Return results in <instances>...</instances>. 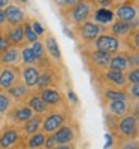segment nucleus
<instances>
[{
  "instance_id": "32",
  "label": "nucleus",
  "mask_w": 139,
  "mask_h": 149,
  "mask_svg": "<svg viewBox=\"0 0 139 149\" xmlns=\"http://www.w3.org/2000/svg\"><path fill=\"white\" fill-rule=\"evenodd\" d=\"M14 106V102L11 100V97L6 94V91H0V116L8 115L11 107Z\"/></svg>"
},
{
  "instance_id": "17",
  "label": "nucleus",
  "mask_w": 139,
  "mask_h": 149,
  "mask_svg": "<svg viewBox=\"0 0 139 149\" xmlns=\"http://www.w3.org/2000/svg\"><path fill=\"white\" fill-rule=\"evenodd\" d=\"M41 67L37 64H27L21 67V81L29 90H36L37 81H39Z\"/></svg>"
},
{
  "instance_id": "43",
  "label": "nucleus",
  "mask_w": 139,
  "mask_h": 149,
  "mask_svg": "<svg viewBox=\"0 0 139 149\" xmlns=\"http://www.w3.org/2000/svg\"><path fill=\"white\" fill-rule=\"evenodd\" d=\"M51 149H73V145H55Z\"/></svg>"
},
{
  "instance_id": "21",
  "label": "nucleus",
  "mask_w": 139,
  "mask_h": 149,
  "mask_svg": "<svg viewBox=\"0 0 139 149\" xmlns=\"http://www.w3.org/2000/svg\"><path fill=\"white\" fill-rule=\"evenodd\" d=\"M18 143H20V130L17 125H9L0 134V149L17 148Z\"/></svg>"
},
{
  "instance_id": "18",
  "label": "nucleus",
  "mask_w": 139,
  "mask_h": 149,
  "mask_svg": "<svg viewBox=\"0 0 139 149\" xmlns=\"http://www.w3.org/2000/svg\"><path fill=\"white\" fill-rule=\"evenodd\" d=\"M3 34L6 37V40L9 42V45L12 46H21L26 43L24 40V29H22V24H17V26H6L3 27Z\"/></svg>"
},
{
  "instance_id": "9",
  "label": "nucleus",
  "mask_w": 139,
  "mask_h": 149,
  "mask_svg": "<svg viewBox=\"0 0 139 149\" xmlns=\"http://www.w3.org/2000/svg\"><path fill=\"white\" fill-rule=\"evenodd\" d=\"M41 39H42V43H44V48H45V52H46L48 60L51 61V63H54L55 66L60 67L63 64V55H61L60 45L57 42V37L51 31H45Z\"/></svg>"
},
{
  "instance_id": "37",
  "label": "nucleus",
  "mask_w": 139,
  "mask_h": 149,
  "mask_svg": "<svg viewBox=\"0 0 139 149\" xmlns=\"http://www.w3.org/2000/svg\"><path fill=\"white\" fill-rule=\"evenodd\" d=\"M51 2L60 9V12L61 10H66V9H69V8H72L75 3H78L79 0H51Z\"/></svg>"
},
{
  "instance_id": "2",
  "label": "nucleus",
  "mask_w": 139,
  "mask_h": 149,
  "mask_svg": "<svg viewBox=\"0 0 139 149\" xmlns=\"http://www.w3.org/2000/svg\"><path fill=\"white\" fill-rule=\"evenodd\" d=\"M115 133L118 140H129V139H138L139 134V118L133 113H127L117 119L115 127L112 130Z\"/></svg>"
},
{
  "instance_id": "4",
  "label": "nucleus",
  "mask_w": 139,
  "mask_h": 149,
  "mask_svg": "<svg viewBox=\"0 0 139 149\" xmlns=\"http://www.w3.org/2000/svg\"><path fill=\"white\" fill-rule=\"evenodd\" d=\"M69 119V113L66 110H63L60 107L48 110L42 118V125H41V131L45 134H53L54 131H57L63 124H66Z\"/></svg>"
},
{
  "instance_id": "44",
  "label": "nucleus",
  "mask_w": 139,
  "mask_h": 149,
  "mask_svg": "<svg viewBox=\"0 0 139 149\" xmlns=\"http://www.w3.org/2000/svg\"><path fill=\"white\" fill-rule=\"evenodd\" d=\"M11 2H12V0H0V9H5Z\"/></svg>"
},
{
  "instance_id": "27",
  "label": "nucleus",
  "mask_w": 139,
  "mask_h": 149,
  "mask_svg": "<svg viewBox=\"0 0 139 149\" xmlns=\"http://www.w3.org/2000/svg\"><path fill=\"white\" fill-rule=\"evenodd\" d=\"M100 97L102 102L108 100H130L129 95L126 94L124 88H109V86H103L100 90Z\"/></svg>"
},
{
  "instance_id": "7",
  "label": "nucleus",
  "mask_w": 139,
  "mask_h": 149,
  "mask_svg": "<svg viewBox=\"0 0 139 149\" xmlns=\"http://www.w3.org/2000/svg\"><path fill=\"white\" fill-rule=\"evenodd\" d=\"M90 45L94 49H100V51H105V52H109V54H115V52L124 51L123 40H120L118 37H115V36L109 34L105 30L100 33Z\"/></svg>"
},
{
  "instance_id": "6",
  "label": "nucleus",
  "mask_w": 139,
  "mask_h": 149,
  "mask_svg": "<svg viewBox=\"0 0 139 149\" xmlns=\"http://www.w3.org/2000/svg\"><path fill=\"white\" fill-rule=\"evenodd\" d=\"M111 55L112 54L100 51V49H94V48H90V49H85L84 51V57H85L87 64H88V67H90L91 70L96 72V76L108 69Z\"/></svg>"
},
{
  "instance_id": "31",
  "label": "nucleus",
  "mask_w": 139,
  "mask_h": 149,
  "mask_svg": "<svg viewBox=\"0 0 139 149\" xmlns=\"http://www.w3.org/2000/svg\"><path fill=\"white\" fill-rule=\"evenodd\" d=\"M123 43H124L126 48H127L126 51H136V52H139V31H138V29L132 30V33L123 40Z\"/></svg>"
},
{
  "instance_id": "47",
  "label": "nucleus",
  "mask_w": 139,
  "mask_h": 149,
  "mask_svg": "<svg viewBox=\"0 0 139 149\" xmlns=\"http://www.w3.org/2000/svg\"><path fill=\"white\" fill-rule=\"evenodd\" d=\"M0 69H2V64H0Z\"/></svg>"
},
{
  "instance_id": "26",
  "label": "nucleus",
  "mask_w": 139,
  "mask_h": 149,
  "mask_svg": "<svg viewBox=\"0 0 139 149\" xmlns=\"http://www.w3.org/2000/svg\"><path fill=\"white\" fill-rule=\"evenodd\" d=\"M42 118H44V115H37V113H34L29 121H26V122H24L22 125H20L18 128H20L21 133L27 137V136H30V134H34L36 131H41Z\"/></svg>"
},
{
  "instance_id": "3",
  "label": "nucleus",
  "mask_w": 139,
  "mask_h": 149,
  "mask_svg": "<svg viewBox=\"0 0 139 149\" xmlns=\"http://www.w3.org/2000/svg\"><path fill=\"white\" fill-rule=\"evenodd\" d=\"M114 18L118 21H124L132 24L138 29L139 26V10H138V0H124L121 3H117L112 8Z\"/></svg>"
},
{
  "instance_id": "1",
  "label": "nucleus",
  "mask_w": 139,
  "mask_h": 149,
  "mask_svg": "<svg viewBox=\"0 0 139 149\" xmlns=\"http://www.w3.org/2000/svg\"><path fill=\"white\" fill-rule=\"evenodd\" d=\"M93 9H94L93 0H79V2L75 3L72 8H69L66 10H61L60 14H61L63 19L66 21V24H69L73 29V27L79 26L81 22L90 19Z\"/></svg>"
},
{
  "instance_id": "48",
  "label": "nucleus",
  "mask_w": 139,
  "mask_h": 149,
  "mask_svg": "<svg viewBox=\"0 0 139 149\" xmlns=\"http://www.w3.org/2000/svg\"><path fill=\"white\" fill-rule=\"evenodd\" d=\"M0 91H2V90H0Z\"/></svg>"
},
{
  "instance_id": "5",
  "label": "nucleus",
  "mask_w": 139,
  "mask_h": 149,
  "mask_svg": "<svg viewBox=\"0 0 139 149\" xmlns=\"http://www.w3.org/2000/svg\"><path fill=\"white\" fill-rule=\"evenodd\" d=\"M41 74H39V81H37L36 85V91L37 90H42V88H48V86H55L58 88L60 85V79L61 76H58V66H55L51 61H46V63L41 64Z\"/></svg>"
},
{
  "instance_id": "16",
  "label": "nucleus",
  "mask_w": 139,
  "mask_h": 149,
  "mask_svg": "<svg viewBox=\"0 0 139 149\" xmlns=\"http://www.w3.org/2000/svg\"><path fill=\"white\" fill-rule=\"evenodd\" d=\"M39 95L42 97V100L49 106V109H55L65 104V97H63V93L55 88V86H48V88H42L37 90Z\"/></svg>"
},
{
  "instance_id": "38",
  "label": "nucleus",
  "mask_w": 139,
  "mask_h": 149,
  "mask_svg": "<svg viewBox=\"0 0 139 149\" xmlns=\"http://www.w3.org/2000/svg\"><path fill=\"white\" fill-rule=\"evenodd\" d=\"M126 81H127V84L139 82V67L138 69H129L126 72Z\"/></svg>"
},
{
  "instance_id": "29",
  "label": "nucleus",
  "mask_w": 139,
  "mask_h": 149,
  "mask_svg": "<svg viewBox=\"0 0 139 149\" xmlns=\"http://www.w3.org/2000/svg\"><path fill=\"white\" fill-rule=\"evenodd\" d=\"M30 48H32V51L36 57V64L37 66H41L44 63H46L48 61V57H46V52H45V48H44V43H42V39H37L36 42L33 43H29Z\"/></svg>"
},
{
  "instance_id": "10",
  "label": "nucleus",
  "mask_w": 139,
  "mask_h": 149,
  "mask_svg": "<svg viewBox=\"0 0 139 149\" xmlns=\"http://www.w3.org/2000/svg\"><path fill=\"white\" fill-rule=\"evenodd\" d=\"M5 15H6V24L9 26H17V24H24L26 21H29V14L26 8L21 3L12 2L5 8Z\"/></svg>"
},
{
  "instance_id": "8",
  "label": "nucleus",
  "mask_w": 139,
  "mask_h": 149,
  "mask_svg": "<svg viewBox=\"0 0 139 149\" xmlns=\"http://www.w3.org/2000/svg\"><path fill=\"white\" fill-rule=\"evenodd\" d=\"M103 30H105V29H103L102 26H99V24H96V22L91 21V19H87V21L81 22L79 26L73 27L75 37H78V40L82 42L84 45H90Z\"/></svg>"
},
{
  "instance_id": "14",
  "label": "nucleus",
  "mask_w": 139,
  "mask_h": 149,
  "mask_svg": "<svg viewBox=\"0 0 139 149\" xmlns=\"http://www.w3.org/2000/svg\"><path fill=\"white\" fill-rule=\"evenodd\" d=\"M9 113V119L12 121V125H22L26 121H29L34 113L33 110L26 104V103H14V106L11 107V110L8 112Z\"/></svg>"
},
{
  "instance_id": "22",
  "label": "nucleus",
  "mask_w": 139,
  "mask_h": 149,
  "mask_svg": "<svg viewBox=\"0 0 139 149\" xmlns=\"http://www.w3.org/2000/svg\"><path fill=\"white\" fill-rule=\"evenodd\" d=\"M32 90H29L26 85L22 84V81L20 79L17 84H14L11 88L6 90V94L11 97V100L14 103H26L27 97L30 95Z\"/></svg>"
},
{
  "instance_id": "24",
  "label": "nucleus",
  "mask_w": 139,
  "mask_h": 149,
  "mask_svg": "<svg viewBox=\"0 0 139 149\" xmlns=\"http://www.w3.org/2000/svg\"><path fill=\"white\" fill-rule=\"evenodd\" d=\"M26 104L33 110V113H37V115H45L48 110H51L49 109V106L42 100V97L39 95V93H30V95L27 97V100H26Z\"/></svg>"
},
{
  "instance_id": "13",
  "label": "nucleus",
  "mask_w": 139,
  "mask_h": 149,
  "mask_svg": "<svg viewBox=\"0 0 139 149\" xmlns=\"http://www.w3.org/2000/svg\"><path fill=\"white\" fill-rule=\"evenodd\" d=\"M105 110L111 118H121L132 112V100H108L103 102Z\"/></svg>"
},
{
  "instance_id": "30",
  "label": "nucleus",
  "mask_w": 139,
  "mask_h": 149,
  "mask_svg": "<svg viewBox=\"0 0 139 149\" xmlns=\"http://www.w3.org/2000/svg\"><path fill=\"white\" fill-rule=\"evenodd\" d=\"M20 63L22 66L36 64V57H34V54H33L29 43H24V45L20 46Z\"/></svg>"
},
{
  "instance_id": "35",
  "label": "nucleus",
  "mask_w": 139,
  "mask_h": 149,
  "mask_svg": "<svg viewBox=\"0 0 139 149\" xmlns=\"http://www.w3.org/2000/svg\"><path fill=\"white\" fill-rule=\"evenodd\" d=\"M115 149H139L138 139H129V140H118Z\"/></svg>"
},
{
  "instance_id": "41",
  "label": "nucleus",
  "mask_w": 139,
  "mask_h": 149,
  "mask_svg": "<svg viewBox=\"0 0 139 149\" xmlns=\"http://www.w3.org/2000/svg\"><path fill=\"white\" fill-rule=\"evenodd\" d=\"M67 97H69V100H70V102H73L75 104H77V103L79 102V100H78V97H77V94H75L72 90H69V91H67Z\"/></svg>"
},
{
  "instance_id": "15",
  "label": "nucleus",
  "mask_w": 139,
  "mask_h": 149,
  "mask_svg": "<svg viewBox=\"0 0 139 149\" xmlns=\"http://www.w3.org/2000/svg\"><path fill=\"white\" fill-rule=\"evenodd\" d=\"M53 137L57 145H73L77 140V127L70 122H66L53 133Z\"/></svg>"
},
{
  "instance_id": "23",
  "label": "nucleus",
  "mask_w": 139,
  "mask_h": 149,
  "mask_svg": "<svg viewBox=\"0 0 139 149\" xmlns=\"http://www.w3.org/2000/svg\"><path fill=\"white\" fill-rule=\"evenodd\" d=\"M0 64L2 66H20V46L9 45L3 52H0Z\"/></svg>"
},
{
  "instance_id": "40",
  "label": "nucleus",
  "mask_w": 139,
  "mask_h": 149,
  "mask_svg": "<svg viewBox=\"0 0 139 149\" xmlns=\"http://www.w3.org/2000/svg\"><path fill=\"white\" fill-rule=\"evenodd\" d=\"M8 46H9V42L6 40L5 34H0V52H3Z\"/></svg>"
},
{
  "instance_id": "45",
  "label": "nucleus",
  "mask_w": 139,
  "mask_h": 149,
  "mask_svg": "<svg viewBox=\"0 0 139 149\" xmlns=\"http://www.w3.org/2000/svg\"><path fill=\"white\" fill-rule=\"evenodd\" d=\"M6 149H17V148H6Z\"/></svg>"
},
{
  "instance_id": "39",
  "label": "nucleus",
  "mask_w": 139,
  "mask_h": 149,
  "mask_svg": "<svg viewBox=\"0 0 139 149\" xmlns=\"http://www.w3.org/2000/svg\"><path fill=\"white\" fill-rule=\"evenodd\" d=\"M30 26H32V29L34 30V33L39 36V37H42L44 36V33H45V29H44V26L37 21V19H32L30 21Z\"/></svg>"
},
{
  "instance_id": "36",
  "label": "nucleus",
  "mask_w": 139,
  "mask_h": 149,
  "mask_svg": "<svg viewBox=\"0 0 139 149\" xmlns=\"http://www.w3.org/2000/svg\"><path fill=\"white\" fill-rule=\"evenodd\" d=\"M126 55H127L129 67L130 69H138L139 67V52H136V51H126Z\"/></svg>"
},
{
  "instance_id": "34",
  "label": "nucleus",
  "mask_w": 139,
  "mask_h": 149,
  "mask_svg": "<svg viewBox=\"0 0 139 149\" xmlns=\"http://www.w3.org/2000/svg\"><path fill=\"white\" fill-rule=\"evenodd\" d=\"M124 91H126V94L129 95L130 100H138V98H139V82L127 84L124 86Z\"/></svg>"
},
{
  "instance_id": "46",
  "label": "nucleus",
  "mask_w": 139,
  "mask_h": 149,
  "mask_svg": "<svg viewBox=\"0 0 139 149\" xmlns=\"http://www.w3.org/2000/svg\"><path fill=\"white\" fill-rule=\"evenodd\" d=\"M21 2H24V3H26V2H27V0H21Z\"/></svg>"
},
{
  "instance_id": "33",
  "label": "nucleus",
  "mask_w": 139,
  "mask_h": 149,
  "mask_svg": "<svg viewBox=\"0 0 139 149\" xmlns=\"http://www.w3.org/2000/svg\"><path fill=\"white\" fill-rule=\"evenodd\" d=\"M22 29H24V40H26V43H33V42H36L37 39H41V37L34 33V30L32 29L30 21L24 22V24H22Z\"/></svg>"
},
{
  "instance_id": "19",
  "label": "nucleus",
  "mask_w": 139,
  "mask_h": 149,
  "mask_svg": "<svg viewBox=\"0 0 139 149\" xmlns=\"http://www.w3.org/2000/svg\"><path fill=\"white\" fill-rule=\"evenodd\" d=\"M105 29H106V31H108L109 34L118 37L120 40H124L126 37H127V36L132 33V30H135L136 27H133L132 24H129V22L114 19V21L109 24V26H108V27H105Z\"/></svg>"
},
{
  "instance_id": "11",
  "label": "nucleus",
  "mask_w": 139,
  "mask_h": 149,
  "mask_svg": "<svg viewBox=\"0 0 139 149\" xmlns=\"http://www.w3.org/2000/svg\"><path fill=\"white\" fill-rule=\"evenodd\" d=\"M97 78L100 79V82H102L103 86H109V88H124V86L127 85L126 73L118 72V70L106 69L100 74H97Z\"/></svg>"
},
{
  "instance_id": "20",
  "label": "nucleus",
  "mask_w": 139,
  "mask_h": 149,
  "mask_svg": "<svg viewBox=\"0 0 139 149\" xmlns=\"http://www.w3.org/2000/svg\"><path fill=\"white\" fill-rule=\"evenodd\" d=\"M90 19L94 21L96 24H99V26H102V27L105 29V27H108L115 18H114V10H112V8H100V6H94V9H93V12H91Z\"/></svg>"
},
{
  "instance_id": "42",
  "label": "nucleus",
  "mask_w": 139,
  "mask_h": 149,
  "mask_svg": "<svg viewBox=\"0 0 139 149\" xmlns=\"http://www.w3.org/2000/svg\"><path fill=\"white\" fill-rule=\"evenodd\" d=\"M6 26V15H5V9H0V27Z\"/></svg>"
},
{
  "instance_id": "12",
  "label": "nucleus",
  "mask_w": 139,
  "mask_h": 149,
  "mask_svg": "<svg viewBox=\"0 0 139 149\" xmlns=\"http://www.w3.org/2000/svg\"><path fill=\"white\" fill-rule=\"evenodd\" d=\"M20 79H21L20 66H2V69H0V90L2 91L11 88Z\"/></svg>"
},
{
  "instance_id": "28",
  "label": "nucleus",
  "mask_w": 139,
  "mask_h": 149,
  "mask_svg": "<svg viewBox=\"0 0 139 149\" xmlns=\"http://www.w3.org/2000/svg\"><path fill=\"white\" fill-rule=\"evenodd\" d=\"M46 139V134L42 131H36L34 134L27 136L26 140V146L27 149H44V143Z\"/></svg>"
},
{
  "instance_id": "25",
  "label": "nucleus",
  "mask_w": 139,
  "mask_h": 149,
  "mask_svg": "<svg viewBox=\"0 0 139 149\" xmlns=\"http://www.w3.org/2000/svg\"><path fill=\"white\" fill-rule=\"evenodd\" d=\"M108 69L111 70H118V72H127L130 67H129V61H127V55H126V51H120V52H115L111 55V60H109V64H108Z\"/></svg>"
}]
</instances>
